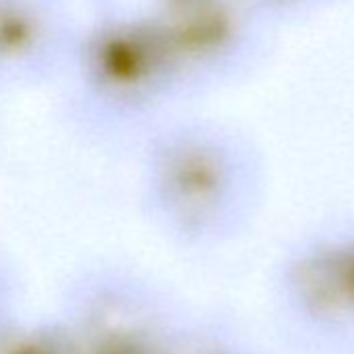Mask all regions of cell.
Here are the masks:
<instances>
[{
    "label": "cell",
    "instance_id": "obj_1",
    "mask_svg": "<svg viewBox=\"0 0 354 354\" xmlns=\"http://www.w3.org/2000/svg\"><path fill=\"white\" fill-rule=\"evenodd\" d=\"M267 190V154L236 123L169 113L140 138L142 209L177 244L213 246L238 236L259 215Z\"/></svg>",
    "mask_w": 354,
    "mask_h": 354
},
{
    "label": "cell",
    "instance_id": "obj_2",
    "mask_svg": "<svg viewBox=\"0 0 354 354\" xmlns=\"http://www.w3.org/2000/svg\"><path fill=\"white\" fill-rule=\"evenodd\" d=\"M67 117L100 142L144 136L186 98L154 15L144 7L104 5L80 21L69 63Z\"/></svg>",
    "mask_w": 354,
    "mask_h": 354
},
{
    "label": "cell",
    "instance_id": "obj_3",
    "mask_svg": "<svg viewBox=\"0 0 354 354\" xmlns=\"http://www.w3.org/2000/svg\"><path fill=\"white\" fill-rule=\"evenodd\" d=\"M162 34L186 98L246 80L277 34L248 0H182L146 7Z\"/></svg>",
    "mask_w": 354,
    "mask_h": 354
},
{
    "label": "cell",
    "instance_id": "obj_4",
    "mask_svg": "<svg viewBox=\"0 0 354 354\" xmlns=\"http://www.w3.org/2000/svg\"><path fill=\"white\" fill-rule=\"evenodd\" d=\"M77 28L67 0H0V92L61 82Z\"/></svg>",
    "mask_w": 354,
    "mask_h": 354
},
{
    "label": "cell",
    "instance_id": "obj_5",
    "mask_svg": "<svg viewBox=\"0 0 354 354\" xmlns=\"http://www.w3.org/2000/svg\"><path fill=\"white\" fill-rule=\"evenodd\" d=\"M342 0H248V5L275 30L300 24Z\"/></svg>",
    "mask_w": 354,
    "mask_h": 354
},
{
    "label": "cell",
    "instance_id": "obj_6",
    "mask_svg": "<svg viewBox=\"0 0 354 354\" xmlns=\"http://www.w3.org/2000/svg\"><path fill=\"white\" fill-rule=\"evenodd\" d=\"M3 354H63V352L57 348V344L50 346V342H38L26 337L17 342H9V348Z\"/></svg>",
    "mask_w": 354,
    "mask_h": 354
},
{
    "label": "cell",
    "instance_id": "obj_7",
    "mask_svg": "<svg viewBox=\"0 0 354 354\" xmlns=\"http://www.w3.org/2000/svg\"><path fill=\"white\" fill-rule=\"evenodd\" d=\"M173 3H182V0H142L140 5H144V7H162V5H173Z\"/></svg>",
    "mask_w": 354,
    "mask_h": 354
}]
</instances>
